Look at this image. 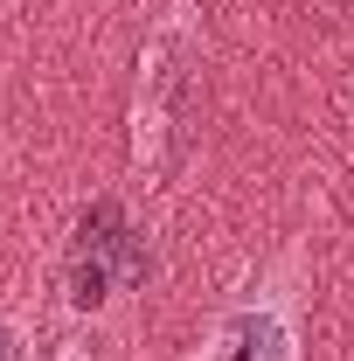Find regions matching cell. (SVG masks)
Instances as JSON below:
<instances>
[{"mask_svg": "<svg viewBox=\"0 0 354 361\" xmlns=\"http://www.w3.org/2000/svg\"><path fill=\"white\" fill-rule=\"evenodd\" d=\"M202 361H299V306H292V292L236 299L209 326Z\"/></svg>", "mask_w": 354, "mask_h": 361, "instance_id": "6da1fadb", "label": "cell"}, {"mask_svg": "<svg viewBox=\"0 0 354 361\" xmlns=\"http://www.w3.org/2000/svg\"><path fill=\"white\" fill-rule=\"evenodd\" d=\"M174 90H181V35L160 28L139 56V104H133V153L139 167H160L167 126H174Z\"/></svg>", "mask_w": 354, "mask_h": 361, "instance_id": "7a4b0ae2", "label": "cell"}, {"mask_svg": "<svg viewBox=\"0 0 354 361\" xmlns=\"http://www.w3.org/2000/svg\"><path fill=\"white\" fill-rule=\"evenodd\" d=\"M77 257H97V264L111 271L118 285H139V278H146V243H139V229L126 223V209H118L111 195L84 209V229H77Z\"/></svg>", "mask_w": 354, "mask_h": 361, "instance_id": "3957f363", "label": "cell"}, {"mask_svg": "<svg viewBox=\"0 0 354 361\" xmlns=\"http://www.w3.org/2000/svg\"><path fill=\"white\" fill-rule=\"evenodd\" d=\"M0 361H35V334L14 313H0Z\"/></svg>", "mask_w": 354, "mask_h": 361, "instance_id": "277c9868", "label": "cell"}, {"mask_svg": "<svg viewBox=\"0 0 354 361\" xmlns=\"http://www.w3.org/2000/svg\"><path fill=\"white\" fill-rule=\"evenodd\" d=\"M56 361H90V355H84V348H63V355H56Z\"/></svg>", "mask_w": 354, "mask_h": 361, "instance_id": "5b68a950", "label": "cell"}]
</instances>
